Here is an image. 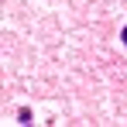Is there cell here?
Wrapping results in <instances>:
<instances>
[{
	"instance_id": "obj_1",
	"label": "cell",
	"mask_w": 127,
	"mask_h": 127,
	"mask_svg": "<svg viewBox=\"0 0 127 127\" xmlns=\"http://www.w3.org/2000/svg\"><path fill=\"white\" fill-rule=\"evenodd\" d=\"M124 41H127V28H124Z\"/></svg>"
}]
</instances>
